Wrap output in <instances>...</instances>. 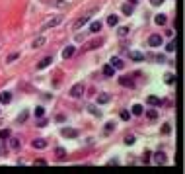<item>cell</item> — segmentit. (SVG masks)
<instances>
[{
	"label": "cell",
	"instance_id": "obj_18",
	"mask_svg": "<svg viewBox=\"0 0 185 174\" xmlns=\"http://www.w3.org/2000/svg\"><path fill=\"white\" fill-rule=\"evenodd\" d=\"M154 22H156V24H158V26H164V24H166V22H168V18L164 16V14H158V16H156V18H154Z\"/></svg>",
	"mask_w": 185,
	"mask_h": 174
},
{
	"label": "cell",
	"instance_id": "obj_37",
	"mask_svg": "<svg viewBox=\"0 0 185 174\" xmlns=\"http://www.w3.org/2000/svg\"><path fill=\"white\" fill-rule=\"evenodd\" d=\"M25 119H27V112H21V114H20V118H18V121H20V123H24Z\"/></svg>",
	"mask_w": 185,
	"mask_h": 174
},
{
	"label": "cell",
	"instance_id": "obj_19",
	"mask_svg": "<svg viewBox=\"0 0 185 174\" xmlns=\"http://www.w3.org/2000/svg\"><path fill=\"white\" fill-rule=\"evenodd\" d=\"M109 100H111L109 94H99V96H98V104H107Z\"/></svg>",
	"mask_w": 185,
	"mask_h": 174
},
{
	"label": "cell",
	"instance_id": "obj_30",
	"mask_svg": "<svg viewBox=\"0 0 185 174\" xmlns=\"http://www.w3.org/2000/svg\"><path fill=\"white\" fill-rule=\"evenodd\" d=\"M175 47H177V43H175V41H172V43H168L166 51H168V53H173V51H175Z\"/></svg>",
	"mask_w": 185,
	"mask_h": 174
},
{
	"label": "cell",
	"instance_id": "obj_8",
	"mask_svg": "<svg viewBox=\"0 0 185 174\" xmlns=\"http://www.w3.org/2000/svg\"><path fill=\"white\" fill-rule=\"evenodd\" d=\"M8 141H10V149H20L21 147V141L18 139V137H8Z\"/></svg>",
	"mask_w": 185,
	"mask_h": 174
},
{
	"label": "cell",
	"instance_id": "obj_26",
	"mask_svg": "<svg viewBox=\"0 0 185 174\" xmlns=\"http://www.w3.org/2000/svg\"><path fill=\"white\" fill-rule=\"evenodd\" d=\"M10 135H12V133H10V129H0V139H2V141H6Z\"/></svg>",
	"mask_w": 185,
	"mask_h": 174
},
{
	"label": "cell",
	"instance_id": "obj_39",
	"mask_svg": "<svg viewBox=\"0 0 185 174\" xmlns=\"http://www.w3.org/2000/svg\"><path fill=\"white\" fill-rule=\"evenodd\" d=\"M152 6H160V4H164V0H150Z\"/></svg>",
	"mask_w": 185,
	"mask_h": 174
},
{
	"label": "cell",
	"instance_id": "obj_13",
	"mask_svg": "<svg viewBox=\"0 0 185 174\" xmlns=\"http://www.w3.org/2000/svg\"><path fill=\"white\" fill-rule=\"evenodd\" d=\"M74 51H76V47H72V45L64 47V51H62V57H64V59H70V57L74 55Z\"/></svg>",
	"mask_w": 185,
	"mask_h": 174
},
{
	"label": "cell",
	"instance_id": "obj_6",
	"mask_svg": "<svg viewBox=\"0 0 185 174\" xmlns=\"http://www.w3.org/2000/svg\"><path fill=\"white\" fill-rule=\"evenodd\" d=\"M31 147L41 151V149H45V147H47V141H45V139H35V141H31Z\"/></svg>",
	"mask_w": 185,
	"mask_h": 174
},
{
	"label": "cell",
	"instance_id": "obj_10",
	"mask_svg": "<svg viewBox=\"0 0 185 174\" xmlns=\"http://www.w3.org/2000/svg\"><path fill=\"white\" fill-rule=\"evenodd\" d=\"M51 63H53V59H51V57H45V59H41L39 63H37V69H39V70H41V69H45V67H49V65H51Z\"/></svg>",
	"mask_w": 185,
	"mask_h": 174
},
{
	"label": "cell",
	"instance_id": "obj_1",
	"mask_svg": "<svg viewBox=\"0 0 185 174\" xmlns=\"http://www.w3.org/2000/svg\"><path fill=\"white\" fill-rule=\"evenodd\" d=\"M84 90H86V88H84V84H82V82H76V84H74L72 88H70V92H68V94H70L72 98H80V96L84 94Z\"/></svg>",
	"mask_w": 185,
	"mask_h": 174
},
{
	"label": "cell",
	"instance_id": "obj_33",
	"mask_svg": "<svg viewBox=\"0 0 185 174\" xmlns=\"http://www.w3.org/2000/svg\"><path fill=\"white\" fill-rule=\"evenodd\" d=\"M16 59H20V53H12V55H8V59H6V61H8V63H14Z\"/></svg>",
	"mask_w": 185,
	"mask_h": 174
},
{
	"label": "cell",
	"instance_id": "obj_34",
	"mask_svg": "<svg viewBox=\"0 0 185 174\" xmlns=\"http://www.w3.org/2000/svg\"><path fill=\"white\" fill-rule=\"evenodd\" d=\"M135 143V135H127L125 137V145H132Z\"/></svg>",
	"mask_w": 185,
	"mask_h": 174
},
{
	"label": "cell",
	"instance_id": "obj_20",
	"mask_svg": "<svg viewBox=\"0 0 185 174\" xmlns=\"http://www.w3.org/2000/svg\"><path fill=\"white\" fill-rule=\"evenodd\" d=\"M164 82L166 84H173L175 82V75H173V72H168V75L164 76Z\"/></svg>",
	"mask_w": 185,
	"mask_h": 174
},
{
	"label": "cell",
	"instance_id": "obj_25",
	"mask_svg": "<svg viewBox=\"0 0 185 174\" xmlns=\"http://www.w3.org/2000/svg\"><path fill=\"white\" fill-rule=\"evenodd\" d=\"M107 24H109V26H117V24H119V18H117L115 14H111V16L107 18Z\"/></svg>",
	"mask_w": 185,
	"mask_h": 174
},
{
	"label": "cell",
	"instance_id": "obj_22",
	"mask_svg": "<svg viewBox=\"0 0 185 174\" xmlns=\"http://www.w3.org/2000/svg\"><path fill=\"white\" fill-rule=\"evenodd\" d=\"M113 72H115V69L111 67V65H105V67H103V75L105 76H113Z\"/></svg>",
	"mask_w": 185,
	"mask_h": 174
},
{
	"label": "cell",
	"instance_id": "obj_9",
	"mask_svg": "<svg viewBox=\"0 0 185 174\" xmlns=\"http://www.w3.org/2000/svg\"><path fill=\"white\" fill-rule=\"evenodd\" d=\"M111 67L113 69H123L125 63H123V59H119V57H113V59H111Z\"/></svg>",
	"mask_w": 185,
	"mask_h": 174
},
{
	"label": "cell",
	"instance_id": "obj_17",
	"mask_svg": "<svg viewBox=\"0 0 185 174\" xmlns=\"http://www.w3.org/2000/svg\"><path fill=\"white\" fill-rule=\"evenodd\" d=\"M10 100H12L10 92H2V94H0V102H2V104H10Z\"/></svg>",
	"mask_w": 185,
	"mask_h": 174
},
{
	"label": "cell",
	"instance_id": "obj_16",
	"mask_svg": "<svg viewBox=\"0 0 185 174\" xmlns=\"http://www.w3.org/2000/svg\"><path fill=\"white\" fill-rule=\"evenodd\" d=\"M47 43V39L45 37H37V39H33V49H39V47H43Z\"/></svg>",
	"mask_w": 185,
	"mask_h": 174
},
{
	"label": "cell",
	"instance_id": "obj_23",
	"mask_svg": "<svg viewBox=\"0 0 185 174\" xmlns=\"http://www.w3.org/2000/svg\"><path fill=\"white\" fill-rule=\"evenodd\" d=\"M132 10H135V4H125L123 6V14H127V16H131Z\"/></svg>",
	"mask_w": 185,
	"mask_h": 174
},
{
	"label": "cell",
	"instance_id": "obj_14",
	"mask_svg": "<svg viewBox=\"0 0 185 174\" xmlns=\"http://www.w3.org/2000/svg\"><path fill=\"white\" fill-rule=\"evenodd\" d=\"M129 57L132 61H144V53H138V51H131Z\"/></svg>",
	"mask_w": 185,
	"mask_h": 174
},
{
	"label": "cell",
	"instance_id": "obj_40",
	"mask_svg": "<svg viewBox=\"0 0 185 174\" xmlns=\"http://www.w3.org/2000/svg\"><path fill=\"white\" fill-rule=\"evenodd\" d=\"M138 2V0H129V4H136Z\"/></svg>",
	"mask_w": 185,
	"mask_h": 174
},
{
	"label": "cell",
	"instance_id": "obj_27",
	"mask_svg": "<svg viewBox=\"0 0 185 174\" xmlns=\"http://www.w3.org/2000/svg\"><path fill=\"white\" fill-rule=\"evenodd\" d=\"M45 115V108L39 106V108H35V118H43Z\"/></svg>",
	"mask_w": 185,
	"mask_h": 174
},
{
	"label": "cell",
	"instance_id": "obj_5",
	"mask_svg": "<svg viewBox=\"0 0 185 174\" xmlns=\"http://www.w3.org/2000/svg\"><path fill=\"white\" fill-rule=\"evenodd\" d=\"M88 22H90V16H84V18H80V20H76V22H74V30H80V27H82V26H86L88 24Z\"/></svg>",
	"mask_w": 185,
	"mask_h": 174
},
{
	"label": "cell",
	"instance_id": "obj_38",
	"mask_svg": "<svg viewBox=\"0 0 185 174\" xmlns=\"http://www.w3.org/2000/svg\"><path fill=\"white\" fill-rule=\"evenodd\" d=\"M169 131H172V127H169V125H164V129H162V133H164V135H168Z\"/></svg>",
	"mask_w": 185,
	"mask_h": 174
},
{
	"label": "cell",
	"instance_id": "obj_7",
	"mask_svg": "<svg viewBox=\"0 0 185 174\" xmlns=\"http://www.w3.org/2000/svg\"><path fill=\"white\" fill-rule=\"evenodd\" d=\"M119 84L121 86H131V88H132V86H135V80H132L131 76H121L119 78Z\"/></svg>",
	"mask_w": 185,
	"mask_h": 174
},
{
	"label": "cell",
	"instance_id": "obj_31",
	"mask_svg": "<svg viewBox=\"0 0 185 174\" xmlns=\"http://www.w3.org/2000/svg\"><path fill=\"white\" fill-rule=\"evenodd\" d=\"M113 129H115V123H113V121H107V123H105V133H111Z\"/></svg>",
	"mask_w": 185,
	"mask_h": 174
},
{
	"label": "cell",
	"instance_id": "obj_12",
	"mask_svg": "<svg viewBox=\"0 0 185 174\" xmlns=\"http://www.w3.org/2000/svg\"><path fill=\"white\" fill-rule=\"evenodd\" d=\"M156 164H164L166 162V155L164 153H154V158H152Z\"/></svg>",
	"mask_w": 185,
	"mask_h": 174
},
{
	"label": "cell",
	"instance_id": "obj_24",
	"mask_svg": "<svg viewBox=\"0 0 185 174\" xmlns=\"http://www.w3.org/2000/svg\"><path fill=\"white\" fill-rule=\"evenodd\" d=\"M142 112H144V108L140 106V104H135V106H132V114H135V115H142Z\"/></svg>",
	"mask_w": 185,
	"mask_h": 174
},
{
	"label": "cell",
	"instance_id": "obj_32",
	"mask_svg": "<svg viewBox=\"0 0 185 174\" xmlns=\"http://www.w3.org/2000/svg\"><path fill=\"white\" fill-rule=\"evenodd\" d=\"M119 118H121V119H123V121H127V119H129V118H131V114H129V112H127V110H123V112H121V114H119Z\"/></svg>",
	"mask_w": 185,
	"mask_h": 174
},
{
	"label": "cell",
	"instance_id": "obj_4",
	"mask_svg": "<svg viewBox=\"0 0 185 174\" xmlns=\"http://www.w3.org/2000/svg\"><path fill=\"white\" fill-rule=\"evenodd\" d=\"M148 45L150 47H160L162 45V35H158V33L150 35V37H148Z\"/></svg>",
	"mask_w": 185,
	"mask_h": 174
},
{
	"label": "cell",
	"instance_id": "obj_2",
	"mask_svg": "<svg viewBox=\"0 0 185 174\" xmlns=\"http://www.w3.org/2000/svg\"><path fill=\"white\" fill-rule=\"evenodd\" d=\"M62 22V18L61 16H57V18H53V20H49V22H45V24L41 26V31H45V30H49V27H55V26H58Z\"/></svg>",
	"mask_w": 185,
	"mask_h": 174
},
{
	"label": "cell",
	"instance_id": "obj_11",
	"mask_svg": "<svg viewBox=\"0 0 185 174\" xmlns=\"http://www.w3.org/2000/svg\"><path fill=\"white\" fill-rule=\"evenodd\" d=\"M146 104H148V106H160L162 100H160L158 96H148V98H146Z\"/></svg>",
	"mask_w": 185,
	"mask_h": 174
},
{
	"label": "cell",
	"instance_id": "obj_28",
	"mask_svg": "<svg viewBox=\"0 0 185 174\" xmlns=\"http://www.w3.org/2000/svg\"><path fill=\"white\" fill-rule=\"evenodd\" d=\"M146 118H148V119H156V118H158V112H156V110H148V112H146Z\"/></svg>",
	"mask_w": 185,
	"mask_h": 174
},
{
	"label": "cell",
	"instance_id": "obj_21",
	"mask_svg": "<svg viewBox=\"0 0 185 174\" xmlns=\"http://www.w3.org/2000/svg\"><path fill=\"white\" fill-rule=\"evenodd\" d=\"M55 155H57V158H61V161H62V158L66 157V151H64L62 147H57V149H55Z\"/></svg>",
	"mask_w": 185,
	"mask_h": 174
},
{
	"label": "cell",
	"instance_id": "obj_36",
	"mask_svg": "<svg viewBox=\"0 0 185 174\" xmlns=\"http://www.w3.org/2000/svg\"><path fill=\"white\" fill-rule=\"evenodd\" d=\"M127 33H129V27H125V26H123V27H119V35H121V37H125Z\"/></svg>",
	"mask_w": 185,
	"mask_h": 174
},
{
	"label": "cell",
	"instance_id": "obj_29",
	"mask_svg": "<svg viewBox=\"0 0 185 174\" xmlns=\"http://www.w3.org/2000/svg\"><path fill=\"white\" fill-rule=\"evenodd\" d=\"M51 4H53V6H57V8H66V2H62V0H53Z\"/></svg>",
	"mask_w": 185,
	"mask_h": 174
},
{
	"label": "cell",
	"instance_id": "obj_3",
	"mask_svg": "<svg viewBox=\"0 0 185 174\" xmlns=\"http://www.w3.org/2000/svg\"><path fill=\"white\" fill-rule=\"evenodd\" d=\"M61 133H62V137H68V139H76V137H78V131L72 129V127H62Z\"/></svg>",
	"mask_w": 185,
	"mask_h": 174
},
{
	"label": "cell",
	"instance_id": "obj_15",
	"mask_svg": "<svg viewBox=\"0 0 185 174\" xmlns=\"http://www.w3.org/2000/svg\"><path fill=\"white\" fill-rule=\"evenodd\" d=\"M101 26H103L101 22H92V24H90V31H92V33H98V31L101 30Z\"/></svg>",
	"mask_w": 185,
	"mask_h": 174
},
{
	"label": "cell",
	"instance_id": "obj_35",
	"mask_svg": "<svg viewBox=\"0 0 185 174\" xmlns=\"http://www.w3.org/2000/svg\"><path fill=\"white\" fill-rule=\"evenodd\" d=\"M88 110H90V114H92V115H98V118L101 115V114H99V110H95V106H90Z\"/></svg>",
	"mask_w": 185,
	"mask_h": 174
}]
</instances>
